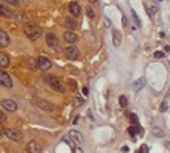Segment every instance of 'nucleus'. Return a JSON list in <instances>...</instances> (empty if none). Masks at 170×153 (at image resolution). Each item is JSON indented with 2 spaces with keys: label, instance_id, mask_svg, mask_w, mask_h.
Returning a JSON list of instances; mask_svg holds the SVG:
<instances>
[{
  "label": "nucleus",
  "instance_id": "1",
  "mask_svg": "<svg viewBox=\"0 0 170 153\" xmlns=\"http://www.w3.org/2000/svg\"><path fill=\"white\" fill-rule=\"evenodd\" d=\"M44 81H46L52 89H55V91H58V92H64L66 91L64 86H62V83L53 75H44Z\"/></svg>",
  "mask_w": 170,
  "mask_h": 153
},
{
  "label": "nucleus",
  "instance_id": "2",
  "mask_svg": "<svg viewBox=\"0 0 170 153\" xmlns=\"http://www.w3.org/2000/svg\"><path fill=\"white\" fill-rule=\"evenodd\" d=\"M24 31L27 34V38L31 39V41L38 39L39 36H41V28H39V27H36V25H27Z\"/></svg>",
  "mask_w": 170,
  "mask_h": 153
},
{
  "label": "nucleus",
  "instance_id": "3",
  "mask_svg": "<svg viewBox=\"0 0 170 153\" xmlns=\"http://www.w3.org/2000/svg\"><path fill=\"white\" fill-rule=\"evenodd\" d=\"M36 61H38V69L41 70H49L52 67V61L47 56H39Z\"/></svg>",
  "mask_w": 170,
  "mask_h": 153
},
{
  "label": "nucleus",
  "instance_id": "4",
  "mask_svg": "<svg viewBox=\"0 0 170 153\" xmlns=\"http://www.w3.org/2000/svg\"><path fill=\"white\" fill-rule=\"evenodd\" d=\"M69 138H70V139H72V141L75 142V145H81V144L84 142V139H83V134L80 133V131H77V130L69 131Z\"/></svg>",
  "mask_w": 170,
  "mask_h": 153
},
{
  "label": "nucleus",
  "instance_id": "5",
  "mask_svg": "<svg viewBox=\"0 0 170 153\" xmlns=\"http://www.w3.org/2000/svg\"><path fill=\"white\" fill-rule=\"evenodd\" d=\"M0 84L2 86H5V88H13V81H11V77L6 74V72H3V70H0Z\"/></svg>",
  "mask_w": 170,
  "mask_h": 153
},
{
  "label": "nucleus",
  "instance_id": "6",
  "mask_svg": "<svg viewBox=\"0 0 170 153\" xmlns=\"http://www.w3.org/2000/svg\"><path fill=\"white\" fill-rule=\"evenodd\" d=\"M46 42H47V46H49V47L55 49V50L59 47V42H58L56 36L53 34V33H47V34H46Z\"/></svg>",
  "mask_w": 170,
  "mask_h": 153
},
{
  "label": "nucleus",
  "instance_id": "7",
  "mask_svg": "<svg viewBox=\"0 0 170 153\" xmlns=\"http://www.w3.org/2000/svg\"><path fill=\"white\" fill-rule=\"evenodd\" d=\"M5 134L10 139H13V141H20L22 139V133L19 130H16V128H6L5 130Z\"/></svg>",
  "mask_w": 170,
  "mask_h": 153
},
{
  "label": "nucleus",
  "instance_id": "8",
  "mask_svg": "<svg viewBox=\"0 0 170 153\" xmlns=\"http://www.w3.org/2000/svg\"><path fill=\"white\" fill-rule=\"evenodd\" d=\"M27 151L28 153H41L42 151V145L36 141H30L27 144Z\"/></svg>",
  "mask_w": 170,
  "mask_h": 153
},
{
  "label": "nucleus",
  "instance_id": "9",
  "mask_svg": "<svg viewBox=\"0 0 170 153\" xmlns=\"http://www.w3.org/2000/svg\"><path fill=\"white\" fill-rule=\"evenodd\" d=\"M2 106L5 108L6 111H10V113H14L17 110V103L14 100H11V98H5V100H2Z\"/></svg>",
  "mask_w": 170,
  "mask_h": 153
},
{
  "label": "nucleus",
  "instance_id": "10",
  "mask_svg": "<svg viewBox=\"0 0 170 153\" xmlns=\"http://www.w3.org/2000/svg\"><path fill=\"white\" fill-rule=\"evenodd\" d=\"M34 103H36V106H38V108H41L42 111H49V113L55 111V106H53L50 102H46V100H36Z\"/></svg>",
  "mask_w": 170,
  "mask_h": 153
},
{
  "label": "nucleus",
  "instance_id": "11",
  "mask_svg": "<svg viewBox=\"0 0 170 153\" xmlns=\"http://www.w3.org/2000/svg\"><path fill=\"white\" fill-rule=\"evenodd\" d=\"M64 52H66V56H67L69 59H77V58L80 56V50H78L77 47H67Z\"/></svg>",
  "mask_w": 170,
  "mask_h": 153
},
{
  "label": "nucleus",
  "instance_id": "12",
  "mask_svg": "<svg viewBox=\"0 0 170 153\" xmlns=\"http://www.w3.org/2000/svg\"><path fill=\"white\" fill-rule=\"evenodd\" d=\"M0 16L2 17H8V19H11V17H16V13L11 11L8 6L5 5H0Z\"/></svg>",
  "mask_w": 170,
  "mask_h": 153
},
{
  "label": "nucleus",
  "instance_id": "13",
  "mask_svg": "<svg viewBox=\"0 0 170 153\" xmlns=\"http://www.w3.org/2000/svg\"><path fill=\"white\" fill-rule=\"evenodd\" d=\"M69 10H70V14L75 16V17H78L80 14H81V6L78 5V2H70Z\"/></svg>",
  "mask_w": 170,
  "mask_h": 153
},
{
  "label": "nucleus",
  "instance_id": "14",
  "mask_svg": "<svg viewBox=\"0 0 170 153\" xmlns=\"http://www.w3.org/2000/svg\"><path fill=\"white\" fill-rule=\"evenodd\" d=\"M10 46V36H8L5 31H2L0 30V47H8Z\"/></svg>",
  "mask_w": 170,
  "mask_h": 153
},
{
  "label": "nucleus",
  "instance_id": "15",
  "mask_svg": "<svg viewBox=\"0 0 170 153\" xmlns=\"http://www.w3.org/2000/svg\"><path fill=\"white\" fill-rule=\"evenodd\" d=\"M77 39H78V36H77L74 31H66V33H64V41H66V42L74 44V42H77Z\"/></svg>",
  "mask_w": 170,
  "mask_h": 153
},
{
  "label": "nucleus",
  "instance_id": "16",
  "mask_svg": "<svg viewBox=\"0 0 170 153\" xmlns=\"http://www.w3.org/2000/svg\"><path fill=\"white\" fill-rule=\"evenodd\" d=\"M144 86H145V78H139V80H136V81L133 83V89H134L136 92H139Z\"/></svg>",
  "mask_w": 170,
  "mask_h": 153
},
{
  "label": "nucleus",
  "instance_id": "17",
  "mask_svg": "<svg viewBox=\"0 0 170 153\" xmlns=\"http://www.w3.org/2000/svg\"><path fill=\"white\" fill-rule=\"evenodd\" d=\"M10 66V58H8L6 53L0 52V67H8Z\"/></svg>",
  "mask_w": 170,
  "mask_h": 153
},
{
  "label": "nucleus",
  "instance_id": "18",
  "mask_svg": "<svg viewBox=\"0 0 170 153\" xmlns=\"http://www.w3.org/2000/svg\"><path fill=\"white\" fill-rule=\"evenodd\" d=\"M120 42H122V36H120V33H119L117 30H114V31H112V44H114L115 47H119Z\"/></svg>",
  "mask_w": 170,
  "mask_h": 153
},
{
  "label": "nucleus",
  "instance_id": "19",
  "mask_svg": "<svg viewBox=\"0 0 170 153\" xmlns=\"http://www.w3.org/2000/svg\"><path fill=\"white\" fill-rule=\"evenodd\" d=\"M139 130H140V127H139V125H131V127L128 128L130 136H131V138H134V136H136V133H139Z\"/></svg>",
  "mask_w": 170,
  "mask_h": 153
},
{
  "label": "nucleus",
  "instance_id": "20",
  "mask_svg": "<svg viewBox=\"0 0 170 153\" xmlns=\"http://www.w3.org/2000/svg\"><path fill=\"white\" fill-rule=\"evenodd\" d=\"M64 22H66V25L69 27V28H77V22L72 19V17H66Z\"/></svg>",
  "mask_w": 170,
  "mask_h": 153
},
{
  "label": "nucleus",
  "instance_id": "21",
  "mask_svg": "<svg viewBox=\"0 0 170 153\" xmlns=\"http://www.w3.org/2000/svg\"><path fill=\"white\" fill-rule=\"evenodd\" d=\"M27 62H28L27 66H28L30 69H38V61L34 59V58H28V59H27Z\"/></svg>",
  "mask_w": 170,
  "mask_h": 153
},
{
  "label": "nucleus",
  "instance_id": "22",
  "mask_svg": "<svg viewBox=\"0 0 170 153\" xmlns=\"http://www.w3.org/2000/svg\"><path fill=\"white\" fill-rule=\"evenodd\" d=\"M151 131H153L155 136H158V138H164V131L161 130L159 127H153V130H151Z\"/></svg>",
  "mask_w": 170,
  "mask_h": 153
},
{
  "label": "nucleus",
  "instance_id": "23",
  "mask_svg": "<svg viewBox=\"0 0 170 153\" xmlns=\"http://www.w3.org/2000/svg\"><path fill=\"white\" fill-rule=\"evenodd\" d=\"M131 17L134 19V22H136V28H137V27H140V21H139V17H137V14H136V11H134V10H131Z\"/></svg>",
  "mask_w": 170,
  "mask_h": 153
},
{
  "label": "nucleus",
  "instance_id": "24",
  "mask_svg": "<svg viewBox=\"0 0 170 153\" xmlns=\"http://www.w3.org/2000/svg\"><path fill=\"white\" fill-rule=\"evenodd\" d=\"M130 120L133 122V125H139V117L134 113H130Z\"/></svg>",
  "mask_w": 170,
  "mask_h": 153
},
{
  "label": "nucleus",
  "instance_id": "25",
  "mask_svg": "<svg viewBox=\"0 0 170 153\" xmlns=\"http://www.w3.org/2000/svg\"><path fill=\"white\" fill-rule=\"evenodd\" d=\"M119 103H120V106H122V108H125V106L128 105V98L125 97V95H120V98H119Z\"/></svg>",
  "mask_w": 170,
  "mask_h": 153
},
{
  "label": "nucleus",
  "instance_id": "26",
  "mask_svg": "<svg viewBox=\"0 0 170 153\" xmlns=\"http://www.w3.org/2000/svg\"><path fill=\"white\" fill-rule=\"evenodd\" d=\"M86 14H87V17H91V19L95 16V13H94V10H92L91 6H87V8H86Z\"/></svg>",
  "mask_w": 170,
  "mask_h": 153
},
{
  "label": "nucleus",
  "instance_id": "27",
  "mask_svg": "<svg viewBox=\"0 0 170 153\" xmlns=\"http://www.w3.org/2000/svg\"><path fill=\"white\" fill-rule=\"evenodd\" d=\"M74 102H75L77 106H81V105L84 103V98H83V97H75V100H74Z\"/></svg>",
  "mask_w": 170,
  "mask_h": 153
},
{
  "label": "nucleus",
  "instance_id": "28",
  "mask_svg": "<svg viewBox=\"0 0 170 153\" xmlns=\"http://www.w3.org/2000/svg\"><path fill=\"white\" fill-rule=\"evenodd\" d=\"M164 55H165L164 52H155V58H156V59H162Z\"/></svg>",
  "mask_w": 170,
  "mask_h": 153
},
{
  "label": "nucleus",
  "instance_id": "29",
  "mask_svg": "<svg viewBox=\"0 0 170 153\" xmlns=\"http://www.w3.org/2000/svg\"><path fill=\"white\" fill-rule=\"evenodd\" d=\"M67 84H69L70 88H72V91H77V83L74 81V80H69V81H67Z\"/></svg>",
  "mask_w": 170,
  "mask_h": 153
},
{
  "label": "nucleus",
  "instance_id": "30",
  "mask_svg": "<svg viewBox=\"0 0 170 153\" xmlns=\"http://www.w3.org/2000/svg\"><path fill=\"white\" fill-rule=\"evenodd\" d=\"M5 2L8 3V5H13V6H17V5H19L20 2H19V0H5Z\"/></svg>",
  "mask_w": 170,
  "mask_h": 153
},
{
  "label": "nucleus",
  "instance_id": "31",
  "mask_svg": "<svg viewBox=\"0 0 170 153\" xmlns=\"http://www.w3.org/2000/svg\"><path fill=\"white\" fill-rule=\"evenodd\" d=\"M139 151H140V153H148V145H145V144H144V145H140Z\"/></svg>",
  "mask_w": 170,
  "mask_h": 153
},
{
  "label": "nucleus",
  "instance_id": "32",
  "mask_svg": "<svg viewBox=\"0 0 170 153\" xmlns=\"http://www.w3.org/2000/svg\"><path fill=\"white\" fill-rule=\"evenodd\" d=\"M0 122H6V116L3 113H0Z\"/></svg>",
  "mask_w": 170,
  "mask_h": 153
},
{
  "label": "nucleus",
  "instance_id": "33",
  "mask_svg": "<svg viewBox=\"0 0 170 153\" xmlns=\"http://www.w3.org/2000/svg\"><path fill=\"white\" fill-rule=\"evenodd\" d=\"M74 153H83V150L80 148V147H75V148H74Z\"/></svg>",
  "mask_w": 170,
  "mask_h": 153
},
{
  "label": "nucleus",
  "instance_id": "34",
  "mask_svg": "<svg viewBox=\"0 0 170 153\" xmlns=\"http://www.w3.org/2000/svg\"><path fill=\"white\" fill-rule=\"evenodd\" d=\"M165 110H167V102H164L162 106H161V111H165Z\"/></svg>",
  "mask_w": 170,
  "mask_h": 153
},
{
  "label": "nucleus",
  "instance_id": "35",
  "mask_svg": "<svg viewBox=\"0 0 170 153\" xmlns=\"http://www.w3.org/2000/svg\"><path fill=\"white\" fill-rule=\"evenodd\" d=\"M128 151H130V150H128L127 145H123V147H122V153H128Z\"/></svg>",
  "mask_w": 170,
  "mask_h": 153
},
{
  "label": "nucleus",
  "instance_id": "36",
  "mask_svg": "<svg viewBox=\"0 0 170 153\" xmlns=\"http://www.w3.org/2000/svg\"><path fill=\"white\" fill-rule=\"evenodd\" d=\"M105 25L106 27H111V21L109 19H105Z\"/></svg>",
  "mask_w": 170,
  "mask_h": 153
},
{
  "label": "nucleus",
  "instance_id": "37",
  "mask_svg": "<svg viewBox=\"0 0 170 153\" xmlns=\"http://www.w3.org/2000/svg\"><path fill=\"white\" fill-rule=\"evenodd\" d=\"M83 94H84V95L89 94V88H83Z\"/></svg>",
  "mask_w": 170,
  "mask_h": 153
},
{
  "label": "nucleus",
  "instance_id": "38",
  "mask_svg": "<svg viewBox=\"0 0 170 153\" xmlns=\"http://www.w3.org/2000/svg\"><path fill=\"white\" fill-rule=\"evenodd\" d=\"M165 147H167V148H170V142H165Z\"/></svg>",
  "mask_w": 170,
  "mask_h": 153
},
{
  "label": "nucleus",
  "instance_id": "39",
  "mask_svg": "<svg viewBox=\"0 0 170 153\" xmlns=\"http://www.w3.org/2000/svg\"><path fill=\"white\" fill-rule=\"evenodd\" d=\"M0 139H2V131H0Z\"/></svg>",
  "mask_w": 170,
  "mask_h": 153
},
{
  "label": "nucleus",
  "instance_id": "40",
  "mask_svg": "<svg viewBox=\"0 0 170 153\" xmlns=\"http://www.w3.org/2000/svg\"><path fill=\"white\" fill-rule=\"evenodd\" d=\"M91 2H97V0H91Z\"/></svg>",
  "mask_w": 170,
  "mask_h": 153
},
{
  "label": "nucleus",
  "instance_id": "41",
  "mask_svg": "<svg viewBox=\"0 0 170 153\" xmlns=\"http://www.w3.org/2000/svg\"><path fill=\"white\" fill-rule=\"evenodd\" d=\"M158 2H162V0H158Z\"/></svg>",
  "mask_w": 170,
  "mask_h": 153
}]
</instances>
